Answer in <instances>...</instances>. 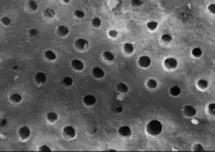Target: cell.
I'll return each mask as SVG.
<instances>
[{"label":"cell","mask_w":215,"mask_h":152,"mask_svg":"<svg viewBox=\"0 0 215 152\" xmlns=\"http://www.w3.org/2000/svg\"><path fill=\"white\" fill-rule=\"evenodd\" d=\"M146 131L150 136H158L163 131V123L159 120H151L147 122Z\"/></svg>","instance_id":"6da1fadb"},{"label":"cell","mask_w":215,"mask_h":152,"mask_svg":"<svg viewBox=\"0 0 215 152\" xmlns=\"http://www.w3.org/2000/svg\"><path fill=\"white\" fill-rule=\"evenodd\" d=\"M62 134L63 137L67 140H72L77 136V130L74 126H66L62 129Z\"/></svg>","instance_id":"7a4b0ae2"},{"label":"cell","mask_w":215,"mask_h":152,"mask_svg":"<svg viewBox=\"0 0 215 152\" xmlns=\"http://www.w3.org/2000/svg\"><path fill=\"white\" fill-rule=\"evenodd\" d=\"M164 68L165 70H174L178 67V60L175 58H166L164 60Z\"/></svg>","instance_id":"3957f363"},{"label":"cell","mask_w":215,"mask_h":152,"mask_svg":"<svg viewBox=\"0 0 215 152\" xmlns=\"http://www.w3.org/2000/svg\"><path fill=\"white\" fill-rule=\"evenodd\" d=\"M89 47V42L84 38H78L75 41V48L79 52H84L88 49Z\"/></svg>","instance_id":"277c9868"},{"label":"cell","mask_w":215,"mask_h":152,"mask_svg":"<svg viewBox=\"0 0 215 152\" xmlns=\"http://www.w3.org/2000/svg\"><path fill=\"white\" fill-rule=\"evenodd\" d=\"M197 114V110L193 105H184L183 108V115L186 118H194Z\"/></svg>","instance_id":"5b68a950"},{"label":"cell","mask_w":215,"mask_h":152,"mask_svg":"<svg viewBox=\"0 0 215 152\" xmlns=\"http://www.w3.org/2000/svg\"><path fill=\"white\" fill-rule=\"evenodd\" d=\"M18 137L20 138V140L22 141H27L31 136V129L27 126H23L18 129Z\"/></svg>","instance_id":"8992f818"},{"label":"cell","mask_w":215,"mask_h":152,"mask_svg":"<svg viewBox=\"0 0 215 152\" xmlns=\"http://www.w3.org/2000/svg\"><path fill=\"white\" fill-rule=\"evenodd\" d=\"M70 65H71V68L73 69L74 71H77V72H81V71H83V69H84L83 61L79 59H72Z\"/></svg>","instance_id":"52a82bcc"},{"label":"cell","mask_w":215,"mask_h":152,"mask_svg":"<svg viewBox=\"0 0 215 152\" xmlns=\"http://www.w3.org/2000/svg\"><path fill=\"white\" fill-rule=\"evenodd\" d=\"M151 62H152V60L148 56H141L138 59V65L143 69L148 68L151 65Z\"/></svg>","instance_id":"ba28073f"},{"label":"cell","mask_w":215,"mask_h":152,"mask_svg":"<svg viewBox=\"0 0 215 152\" xmlns=\"http://www.w3.org/2000/svg\"><path fill=\"white\" fill-rule=\"evenodd\" d=\"M35 82L37 85H43L47 80V76L44 72H37L35 75Z\"/></svg>","instance_id":"9c48e42d"},{"label":"cell","mask_w":215,"mask_h":152,"mask_svg":"<svg viewBox=\"0 0 215 152\" xmlns=\"http://www.w3.org/2000/svg\"><path fill=\"white\" fill-rule=\"evenodd\" d=\"M92 75H93V77H94L95 78H97V79H102V78H104L105 72L103 71V69H102L100 67L96 66V67H94V68L92 69Z\"/></svg>","instance_id":"30bf717a"},{"label":"cell","mask_w":215,"mask_h":152,"mask_svg":"<svg viewBox=\"0 0 215 152\" xmlns=\"http://www.w3.org/2000/svg\"><path fill=\"white\" fill-rule=\"evenodd\" d=\"M119 132V135L122 138H129L131 136L132 134V131H131V128L129 127L128 126H122L119 128L118 130Z\"/></svg>","instance_id":"8fae6325"},{"label":"cell","mask_w":215,"mask_h":152,"mask_svg":"<svg viewBox=\"0 0 215 152\" xmlns=\"http://www.w3.org/2000/svg\"><path fill=\"white\" fill-rule=\"evenodd\" d=\"M70 33V30L67 26L65 25H60L56 28V35L60 37H66Z\"/></svg>","instance_id":"7c38bea8"},{"label":"cell","mask_w":215,"mask_h":152,"mask_svg":"<svg viewBox=\"0 0 215 152\" xmlns=\"http://www.w3.org/2000/svg\"><path fill=\"white\" fill-rule=\"evenodd\" d=\"M97 102V99H96V97L93 96V95H86L84 96V98H83V103L86 105V106H94Z\"/></svg>","instance_id":"4fadbf2b"},{"label":"cell","mask_w":215,"mask_h":152,"mask_svg":"<svg viewBox=\"0 0 215 152\" xmlns=\"http://www.w3.org/2000/svg\"><path fill=\"white\" fill-rule=\"evenodd\" d=\"M56 13H55V11L54 9H51V8H46L44 11H43V17H44L45 19L47 20H52L55 17Z\"/></svg>","instance_id":"5bb4252c"},{"label":"cell","mask_w":215,"mask_h":152,"mask_svg":"<svg viewBox=\"0 0 215 152\" xmlns=\"http://www.w3.org/2000/svg\"><path fill=\"white\" fill-rule=\"evenodd\" d=\"M10 102L12 103H14V104H18L22 102V96L19 94V93H12L11 96H10V98H9Z\"/></svg>","instance_id":"9a60e30c"},{"label":"cell","mask_w":215,"mask_h":152,"mask_svg":"<svg viewBox=\"0 0 215 152\" xmlns=\"http://www.w3.org/2000/svg\"><path fill=\"white\" fill-rule=\"evenodd\" d=\"M196 86L199 90L204 91V90L208 89V81L205 78H201L196 82Z\"/></svg>","instance_id":"2e32d148"},{"label":"cell","mask_w":215,"mask_h":152,"mask_svg":"<svg viewBox=\"0 0 215 152\" xmlns=\"http://www.w3.org/2000/svg\"><path fill=\"white\" fill-rule=\"evenodd\" d=\"M122 50H123V52H124L125 54H127V55H132V54L134 53L135 48H134V45H133L132 43H130V42H125V43L123 44V46H122Z\"/></svg>","instance_id":"e0dca14e"},{"label":"cell","mask_w":215,"mask_h":152,"mask_svg":"<svg viewBox=\"0 0 215 152\" xmlns=\"http://www.w3.org/2000/svg\"><path fill=\"white\" fill-rule=\"evenodd\" d=\"M44 58L48 61H55L56 59V55L54 51L52 50H46L44 52Z\"/></svg>","instance_id":"ac0fdd59"},{"label":"cell","mask_w":215,"mask_h":152,"mask_svg":"<svg viewBox=\"0 0 215 152\" xmlns=\"http://www.w3.org/2000/svg\"><path fill=\"white\" fill-rule=\"evenodd\" d=\"M46 120L50 122V123H55L57 120H59V115H57L55 112L54 111H50L47 113L46 115Z\"/></svg>","instance_id":"d6986e66"},{"label":"cell","mask_w":215,"mask_h":152,"mask_svg":"<svg viewBox=\"0 0 215 152\" xmlns=\"http://www.w3.org/2000/svg\"><path fill=\"white\" fill-rule=\"evenodd\" d=\"M116 88L121 94H126L129 90V87L127 86V84L124 83V82H118L116 85Z\"/></svg>","instance_id":"ffe728a7"},{"label":"cell","mask_w":215,"mask_h":152,"mask_svg":"<svg viewBox=\"0 0 215 152\" xmlns=\"http://www.w3.org/2000/svg\"><path fill=\"white\" fill-rule=\"evenodd\" d=\"M159 27V23H158L156 20H150L146 23V28L150 31V32H154L158 29Z\"/></svg>","instance_id":"44dd1931"},{"label":"cell","mask_w":215,"mask_h":152,"mask_svg":"<svg viewBox=\"0 0 215 152\" xmlns=\"http://www.w3.org/2000/svg\"><path fill=\"white\" fill-rule=\"evenodd\" d=\"M181 93H182V90H181V88H180L179 86H177V85L172 86V87H170V89H169V94H170V96H172V97H179V96L181 95Z\"/></svg>","instance_id":"7402d4cb"},{"label":"cell","mask_w":215,"mask_h":152,"mask_svg":"<svg viewBox=\"0 0 215 152\" xmlns=\"http://www.w3.org/2000/svg\"><path fill=\"white\" fill-rule=\"evenodd\" d=\"M191 56L193 58H196V59H199L203 56V51L201 48L199 47H194L192 50H191Z\"/></svg>","instance_id":"603a6c76"},{"label":"cell","mask_w":215,"mask_h":152,"mask_svg":"<svg viewBox=\"0 0 215 152\" xmlns=\"http://www.w3.org/2000/svg\"><path fill=\"white\" fill-rule=\"evenodd\" d=\"M172 40H173V37L169 34H164L161 36V41L164 44H170L172 42Z\"/></svg>","instance_id":"cb8c5ba5"},{"label":"cell","mask_w":215,"mask_h":152,"mask_svg":"<svg viewBox=\"0 0 215 152\" xmlns=\"http://www.w3.org/2000/svg\"><path fill=\"white\" fill-rule=\"evenodd\" d=\"M103 58L104 60L110 62V61L114 60L115 56H114V54H113L112 52H110V51H104L103 54Z\"/></svg>","instance_id":"d4e9b609"},{"label":"cell","mask_w":215,"mask_h":152,"mask_svg":"<svg viewBox=\"0 0 215 152\" xmlns=\"http://www.w3.org/2000/svg\"><path fill=\"white\" fill-rule=\"evenodd\" d=\"M146 86H147V88H149L151 90H154V89H156L158 87V81L155 78H149L146 81Z\"/></svg>","instance_id":"484cf974"},{"label":"cell","mask_w":215,"mask_h":152,"mask_svg":"<svg viewBox=\"0 0 215 152\" xmlns=\"http://www.w3.org/2000/svg\"><path fill=\"white\" fill-rule=\"evenodd\" d=\"M28 8L32 12H36L38 8V4L36 0H29L28 1Z\"/></svg>","instance_id":"4316f807"},{"label":"cell","mask_w":215,"mask_h":152,"mask_svg":"<svg viewBox=\"0 0 215 152\" xmlns=\"http://www.w3.org/2000/svg\"><path fill=\"white\" fill-rule=\"evenodd\" d=\"M91 24H92V27L95 29H98L100 26H102V19H100L99 17H94L91 21Z\"/></svg>","instance_id":"83f0119b"},{"label":"cell","mask_w":215,"mask_h":152,"mask_svg":"<svg viewBox=\"0 0 215 152\" xmlns=\"http://www.w3.org/2000/svg\"><path fill=\"white\" fill-rule=\"evenodd\" d=\"M62 83L65 86H67V87H71L72 85H73V83H74V80H73V78H70V77H65L62 79Z\"/></svg>","instance_id":"f1b7e54d"},{"label":"cell","mask_w":215,"mask_h":152,"mask_svg":"<svg viewBox=\"0 0 215 152\" xmlns=\"http://www.w3.org/2000/svg\"><path fill=\"white\" fill-rule=\"evenodd\" d=\"M74 16L78 18V19H84L85 18V12L82 10H77L74 12Z\"/></svg>","instance_id":"f546056e"},{"label":"cell","mask_w":215,"mask_h":152,"mask_svg":"<svg viewBox=\"0 0 215 152\" xmlns=\"http://www.w3.org/2000/svg\"><path fill=\"white\" fill-rule=\"evenodd\" d=\"M207 110H208V113L211 116H214L215 115V103L211 102L208 105L207 107Z\"/></svg>","instance_id":"4dcf8cb0"},{"label":"cell","mask_w":215,"mask_h":152,"mask_svg":"<svg viewBox=\"0 0 215 152\" xmlns=\"http://www.w3.org/2000/svg\"><path fill=\"white\" fill-rule=\"evenodd\" d=\"M107 35H108V36H109L110 38L115 39V38H117V37H118L119 33H118V31H117V30H115V29H111V30H109V31H108Z\"/></svg>","instance_id":"1f68e13d"},{"label":"cell","mask_w":215,"mask_h":152,"mask_svg":"<svg viewBox=\"0 0 215 152\" xmlns=\"http://www.w3.org/2000/svg\"><path fill=\"white\" fill-rule=\"evenodd\" d=\"M0 21H1L2 25H4V26H6V27L10 26L11 23H12V20H11V18H10L9 17H2L1 19H0Z\"/></svg>","instance_id":"d6a6232c"},{"label":"cell","mask_w":215,"mask_h":152,"mask_svg":"<svg viewBox=\"0 0 215 152\" xmlns=\"http://www.w3.org/2000/svg\"><path fill=\"white\" fill-rule=\"evenodd\" d=\"M143 4L142 0H131V5L135 8H139Z\"/></svg>","instance_id":"836d02e7"},{"label":"cell","mask_w":215,"mask_h":152,"mask_svg":"<svg viewBox=\"0 0 215 152\" xmlns=\"http://www.w3.org/2000/svg\"><path fill=\"white\" fill-rule=\"evenodd\" d=\"M37 35H38V31L36 28H31L30 30H29V36H30L31 37H36V36H37Z\"/></svg>","instance_id":"e575fe53"},{"label":"cell","mask_w":215,"mask_h":152,"mask_svg":"<svg viewBox=\"0 0 215 152\" xmlns=\"http://www.w3.org/2000/svg\"><path fill=\"white\" fill-rule=\"evenodd\" d=\"M192 150H193V151H204L205 149H204L203 145H201V144H196V145H193Z\"/></svg>","instance_id":"d590c367"},{"label":"cell","mask_w":215,"mask_h":152,"mask_svg":"<svg viewBox=\"0 0 215 152\" xmlns=\"http://www.w3.org/2000/svg\"><path fill=\"white\" fill-rule=\"evenodd\" d=\"M208 12L210 13V15H215V4L214 3L209 4L208 7Z\"/></svg>","instance_id":"8d00e7d4"},{"label":"cell","mask_w":215,"mask_h":152,"mask_svg":"<svg viewBox=\"0 0 215 152\" xmlns=\"http://www.w3.org/2000/svg\"><path fill=\"white\" fill-rule=\"evenodd\" d=\"M38 150H39V151H52V148L49 147V146L46 145H40V146L38 147Z\"/></svg>","instance_id":"74e56055"},{"label":"cell","mask_w":215,"mask_h":152,"mask_svg":"<svg viewBox=\"0 0 215 152\" xmlns=\"http://www.w3.org/2000/svg\"><path fill=\"white\" fill-rule=\"evenodd\" d=\"M8 124V121H7V119H1L0 120V126H2V127H4V126H6Z\"/></svg>","instance_id":"f35d334b"},{"label":"cell","mask_w":215,"mask_h":152,"mask_svg":"<svg viewBox=\"0 0 215 152\" xmlns=\"http://www.w3.org/2000/svg\"><path fill=\"white\" fill-rule=\"evenodd\" d=\"M122 111H123V107H122V105H119L118 107H116V112H117V113L120 114V113H122Z\"/></svg>","instance_id":"ab89813d"},{"label":"cell","mask_w":215,"mask_h":152,"mask_svg":"<svg viewBox=\"0 0 215 152\" xmlns=\"http://www.w3.org/2000/svg\"><path fill=\"white\" fill-rule=\"evenodd\" d=\"M61 1L64 3V4H69L70 3V1H71V0H61Z\"/></svg>","instance_id":"60d3db41"},{"label":"cell","mask_w":215,"mask_h":152,"mask_svg":"<svg viewBox=\"0 0 215 152\" xmlns=\"http://www.w3.org/2000/svg\"><path fill=\"white\" fill-rule=\"evenodd\" d=\"M109 1H115V0H109Z\"/></svg>","instance_id":"b9f144b4"}]
</instances>
